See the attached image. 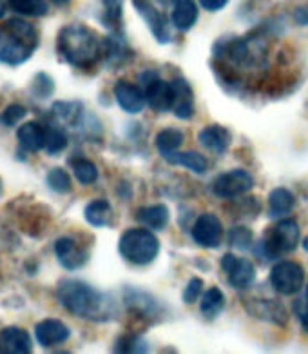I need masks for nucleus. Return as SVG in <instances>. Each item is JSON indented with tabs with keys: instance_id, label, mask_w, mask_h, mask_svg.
I'll return each mask as SVG.
<instances>
[{
	"instance_id": "nucleus-1",
	"label": "nucleus",
	"mask_w": 308,
	"mask_h": 354,
	"mask_svg": "<svg viewBox=\"0 0 308 354\" xmlns=\"http://www.w3.org/2000/svg\"><path fill=\"white\" fill-rule=\"evenodd\" d=\"M57 296L64 309L84 320H107L111 316V301L86 281L62 280Z\"/></svg>"
},
{
	"instance_id": "nucleus-2",
	"label": "nucleus",
	"mask_w": 308,
	"mask_h": 354,
	"mask_svg": "<svg viewBox=\"0 0 308 354\" xmlns=\"http://www.w3.org/2000/svg\"><path fill=\"white\" fill-rule=\"evenodd\" d=\"M58 53L68 64L89 69L104 55V44L98 35L82 24L66 26L58 35Z\"/></svg>"
},
{
	"instance_id": "nucleus-3",
	"label": "nucleus",
	"mask_w": 308,
	"mask_h": 354,
	"mask_svg": "<svg viewBox=\"0 0 308 354\" xmlns=\"http://www.w3.org/2000/svg\"><path fill=\"white\" fill-rule=\"evenodd\" d=\"M39 48V31L22 19H11L0 26V62L20 66Z\"/></svg>"
},
{
	"instance_id": "nucleus-4",
	"label": "nucleus",
	"mask_w": 308,
	"mask_h": 354,
	"mask_svg": "<svg viewBox=\"0 0 308 354\" xmlns=\"http://www.w3.org/2000/svg\"><path fill=\"white\" fill-rule=\"evenodd\" d=\"M118 249L129 263L147 266L158 257L160 242L149 229H129L122 234Z\"/></svg>"
},
{
	"instance_id": "nucleus-5",
	"label": "nucleus",
	"mask_w": 308,
	"mask_h": 354,
	"mask_svg": "<svg viewBox=\"0 0 308 354\" xmlns=\"http://www.w3.org/2000/svg\"><path fill=\"white\" fill-rule=\"evenodd\" d=\"M298 242L299 225L296 223V220L287 218L276 223L274 227H270L265 236V242H263V249H265L267 257L276 258L294 251Z\"/></svg>"
},
{
	"instance_id": "nucleus-6",
	"label": "nucleus",
	"mask_w": 308,
	"mask_h": 354,
	"mask_svg": "<svg viewBox=\"0 0 308 354\" xmlns=\"http://www.w3.org/2000/svg\"><path fill=\"white\" fill-rule=\"evenodd\" d=\"M270 283L283 296H292L301 291L305 283L303 267L296 262L276 263L270 272Z\"/></svg>"
},
{
	"instance_id": "nucleus-7",
	"label": "nucleus",
	"mask_w": 308,
	"mask_h": 354,
	"mask_svg": "<svg viewBox=\"0 0 308 354\" xmlns=\"http://www.w3.org/2000/svg\"><path fill=\"white\" fill-rule=\"evenodd\" d=\"M142 82L145 86V102L154 111L165 113L173 107V86L158 77L154 71L142 75Z\"/></svg>"
},
{
	"instance_id": "nucleus-8",
	"label": "nucleus",
	"mask_w": 308,
	"mask_h": 354,
	"mask_svg": "<svg viewBox=\"0 0 308 354\" xmlns=\"http://www.w3.org/2000/svg\"><path fill=\"white\" fill-rule=\"evenodd\" d=\"M254 178L245 169H232L229 173L218 176L214 180V194L220 198H236L240 194H245L252 189Z\"/></svg>"
},
{
	"instance_id": "nucleus-9",
	"label": "nucleus",
	"mask_w": 308,
	"mask_h": 354,
	"mask_svg": "<svg viewBox=\"0 0 308 354\" xmlns=\"http://www.w3.org/2000/svg\"><path fill=\"white\" fill-rule=\"evenodd\" d=\"M193 238L198 245L205 249H216L222 243L223 227L216 214L205 213L196 220L193 227Z\"/></svg>"
},
{
	"instance_id": "nucleus-10",
	"label": "nucleus",
	"mask_w": 308,
	"mask_h": 354,
	"mask_svg": "<svg viewBox=\"0 0 308 354\" xmlns=\"http://www.w3.org/2000/svg\"><path fill=\"white\" fill-rule=\"evenodd\" d=\"M223 271L227 272V280L232 287L236 289H245L254 281L256 269L252 262H249L247 258L234 257V254H225L222 260Z\"/></svg>"
},
{
	"instance_id": "nucleus-11",
	"label": "nucleus",
	"mask_w": 308,
	"mask_h": 354,
	"mask_svg": "<svg viewBox=\"0 0 308 354\" xmlns=\"http://www.w3.org/2000/svg\"><path fill=\"white\" fill-rule=\"evenodd\" d=\"M55 252H57L60 266L68 271H77V269L86 266L87 260H89V252L71 236H64L57 240Z\"/></svg>"
},
{
	"instance_id": "nucleus-12",
	"label": "nucleus",
	"mask_w": 308,
	"mask_h": 354,
	"mask_svg": "<svg viewBox=\"0 0 308 354\" xmlns=\"http://www.w3.org/2000/svg\"><path fill=\"white\" fill-rule=\"evenodd\" d=\"M133 2H135L138 13L147 22L149 30L153 31L154 39L158 40L160 44H167L169 40H171V31H169L164 13L153 4V0H133Z\"/></svg>"
},
{
	"instance_id": "nucleus-13",
	"label": "nucleus",
	"mask_w": 308,
	"mask_h": 354,
	"mask_svg": "<svg viewBox=\"0 0 308 354\" xmlns=\"http://www.w3.org/2000/svg\"><path fill=\"white\" fill-rule=\"evenodd\" d=\"M69 335H71V333H69L68 325L62 324L60 320H55V318L42 320L40 324H37V327H35L37 342H39V345L46 347V349L68 342Z\"/></svg>"
},
{
	"instance_id": "nucleus-14",
	"label": "nucleus",
	"mask_w": 308,
	"mask_h": 354,
	"mask_svg": "<svg viewBox=\"0 0 308 354\" xmlns=\"http://www.w3.org/2000/svg\"><path fill=\"white\" fill-rule=\"evenodd\" d=\"M33 349L31 338L20 327H6L0 330V354H28Z\"/></svg>"
},
{
	"instance_id": "nucleus-15",
	"label": "nucleus",
	"mask_w": 308,
	"mask_h": 354,
	"mask_svg": "<svg viewBox=\"0 0 308 354\" xmlns=\"http://www.w3.org/2000/svg\"><path fill=\"white\" fill-rule=\"evenodd\" d=\"M115 98L118 106L131 115L140 113L145 106V93H142L138 86H133L126 80H120L115 86Z\"/></svg>"
},
{
	"instance_id": "nucleus-16",
	"label": "nucleus",
	"mask_w": 308,
	"mask_h": 354,
	"mask_svg": "<svg viewBox=\"0 0 308 354\" xmlns=\"http://www.w3.org/2000/svg\"><path fill=\"white\" fill-rule=\"evenodd\" d=\"M173 109L174 115L182 120H187L194 115V98L193 89L183 78H174L173 82Z\"/></svg>"
},
{
	"instance_id": "nucleus-17",
	"label": "nucleus",
	"mask_w": 308,
	"mask_h": 354,
	"mask_svg": "<svg viewBox=\"0 0 308 354\" xmlns=\"http://www.w3.org/2000/svg\"><path fill=\"white\" fill-rule=\"evenodd\" d=\"M17 138H19L22 149L29 151V153H37L46 146V127L40 126L39 122H28V124L19 127Z\"/></svg>"
},
{
	"instance_id": "nucleus-18",
	"label": "nucleus",
	"mask_w": 308,
	"mask_h": 354,
	"mask_svg": "<svg viewBox=\"0 0 308 354\" xmlns=\"http://www.w3.org/2000/svg\"><path fill=\"white\" fill-rule=\"evenodd\" d=\"M198 8L194 0H173L171 20L176 30L189 31L196 24Z\"/></svg>"
},
{
	"instance_id": "nucleus-19",
	"label": "nucleus",
	"mask_w": 308,
	"mask_h": 354,
	"mask_svg": "<svg viewBox=\"0 0 308 354\" xmlns=\"http://www.w3.org/2000/svg\"><path fill=\"white\" fill-rule=\"evenodd\" d=\"M198 140H200V144H202L205 149L214 151V153H223V151H227L229 146H231L232 136L231 133H229V129H225V127L209 126L200 131Z\"/></svg>"
},
{
	"instance_id": "nucleus-20",
	"label": "nucleus",
	"mask_w": 308,
	"mask_h": 354,
	"mask_svg": "<svg viewBox=\"0 0 308 354\" xmlns=\"http://www.w3.org/2000/svg\"><path fill=\"white\" fill-rule=\"evenodd\" d=\"M171 213L165 205H149L138 211V222L145 225L147 229H154V231H162L167 227Z\"/></svg>"
},
{
	"instance_id": "nucleus-21",
	"label": "nucleus",
	"mask_w": 308,
	"mask_h": 354,
	"mask_svg": "<svg viewBox=\"0 0 308 354\" xmlns=\"http://www.w3.org/2000/svg\"><path fill=\"white\" fill-rule=\"evenodd\" d=\"M294 194L290 193L289 189H285V187H278V189L272 191L269 196L270 216H283V214H289L290 211L294 209Z\"/></svg>"
},
{
	"instance_id": "nucleus-22",
	"label": "nucleus",
	"mask_w": 308,
	"mask_h": 354,
	"mask_svg": "<svg viewBox=\"0 0 308 354\" xmlns=\"http://www.w3.org/2000/svg\"><path fill=\"white\" fill-rule=\"evenodd\" d=\"M164 158L169 164L183 165V167L194 171L198 175H202V173L207 171V160H205L200 153H176V151H174V153L164 155Z\"/></svg>"
},
{
	"instance_id": "nucleus-23",
	"label": "nucleus",
	"mask_w": 308,
	"mask_h": 354,
	"mask_svg": "<svg viewBox=\"0 0 308 354\" xmlns=\"http://www.w3.org/2000/svg\"><path fill=\"white\" fill-rule=\"evenodd\" d=\"M111 205L106 200H95L86 207V220L95 227H104L111 220Z\"/></svg>"
},
{
	"instance_id": "nucleus-24",
	"label": "nucleus",
	"mask_w": 308,
	"mask_h": 354,
	"mask_svg": "<svg viewBox=\"0 0 308 354\" xmlns=\"http://www.w3.org/2000/svg\"><path fill=\"white\" fill-rule=\"evenodd\" d=\"M223 307H225V296H223V292L220 291L218 287H212V289H209V291L203 295L202 306H200L203 316L214 318V316H218L222 313Z\"/></svg>"
},
{
	"instance_id": "nucleus-25",
	"label": "nucleus",
	"mask_w": 308,
	"mask_h": 354,
	"mask_svg": "<svg viewBox=\"0 0 308 354\" xmlns=\"http://www.w3.org/2000/svg\"><path fill=\"white\" fill-rule=\"evenodd\" d=\"M8 6L15 13L24 17H44L48 13L46 0H8Z\"/></svg>"
},
{
	"instance_id": "nucleus-26",
	"label": "nucleus",
	"mask_w": 308,
	"mask_h": 354,
	"mask_svg": "<svg viewBox=\"0 0 308 354\" xmlns=\"http://www.w3.org/2000/svg\"><path fill=\"white\" fill-rule=\"evenodd\" d=\"M258 307L260 309L254 310L256 316L258 318H265V320H270L274 322V324H287V309H285L281 304H278V301H258Z\"/></svg>"
},
{
	"instance_id": "nucleus-27",
	"label": "nucleus",
	"mask_w": 308,
	"mask_h": 354,
	"mask_svg": "<svg viewBox=\"0 0 308 354\" xmlns=\"http://www.w3.org/2000/svg\"><path fill=\"white\" fill-rule=\"evenodd\" d=\"M66 146H68V135L62 127H46V146H44V149L48 151L49 155H58L60 151L66 149Z\"/></svg>"
},
{
	"instance_id": "nucleus-28",
	"label": "nucleus",
	"mask_w": 308,
	"mask_h": 354,
	"mask_svg": "<svg viewBox=\"0 0 308 354\" xmlns=\"http://www.w3.org/2000/svg\"><path fill=\"white\" fill-rule=\"evenodd\" d=\"M183 144V135L178 129H164L156 136V147L162 155L174 153Z\"/></svg>"
},
{
	"instance_id": "nucleus-29",
	"label": "nucleus",
	"mask_w": 308,
	"mask_h": 354,
	"mask_svg": "<svg viewBox=\"0 0 308 354\" xmlns=\"http://www.w3.org/2000/svg\"><path fill=\"white\" fill-rule=\"evenodd\" d=\"M71 165L80 184L91 185L98 180V167L93 162L86 160V158H78V160H73Z\"/></svg>"
},
{
	"instance_id": "nucleus-30",
	"label": "nucleus",
	"mask_w": 308,
	"mask_h": 354,
	"mask_svg": "<svg viewBox=\"0 0 308 354\" xmlns=\"http://www.w3.org/2000/svg\"><path fill=\"white\" fill-rule=\"evenodd\" d=\"M48 185L55 193H69L71 191V178L66 171L55 167L48 173Z\"/></svg>"
},
{
	"instance_id": "nucleus-31",
	"label": "nucleus",
	"mask_w": 308,
	"mask_h": 354,
	"mask_svg": "<svg viewBox=\"0 0 308 354\" xmlns=\"http://www.w3.org/2000/svg\"><path fill=\"white\" fill-rule=\"evenodd\" d=\"M116 353H145L149 351V345L145 344L140 336H124L116 342Z\"/></svg>"
},
{
	"instance_id": "nucleus-32",
	"label": "nucleus",
	"mask_w": 308,
	"mask_h": 354,
	"mask_svg": "<svg viewBox=\"0 0 308 354\" xmlns=\"http://www.w3.org/2000/svg\"><path fill=\"white\" fill-rule=\"evenodd\" d=\"M55 115H57L60 120L75 124V122L78 120V117L82 115V107H80V104L58 102L57 106H55Z\"/></svg>"
},
{
	"instance_id": "nucleus-33",
	"label": "nucleus",
	"mask_w": 308,
	"mask_h": 354,
	"mask_svg": "<svg viewBox=\"0 0 308 354\" xmlns=\"http://www.w3.org/2000/svg\"><path fill=\"white\" fill-rule=\"evenodd\" d=\"M229 242H231L232 248L245 251V249L251 248L252 233L245 227H234L231 231V234H229Z\"/></svg>"
},
{
	"instance_id": "nucleus-34",
	"label": "nucleus",
	"mask_w": 308,
	"mask_h": 354,
	"mask_svg": "<svg viewBox=\"0 0 308 354\" xmlns=\"http://www.w3.org/2000/svg\"><path fill=\"white\" fill-rule=\"evenodd\" d=\"M28 115V109L24 106H19V104H11L4 109L2 113V122H4L6 126H17L22 118Z\"/></svg>"
},
{
	"instance_id": "nucleus-35",
	"label": "nucleus",
	"mask_w": 308,
	"mask_h": 354,
	"mask_svg": "<svg viewBox=\"0 0 308 354\" xmlns=\"http://www.w3.org/2000/svg\"><path fill=\"white\" fill-rule=\"evenodd\" d=\"M35 93L39 95V97H49L51 93L55 91V82L51 80V78L48 77V75L40 73L39 77H37V80H35V86H33Z\"/></svg>"
},
{
	"instance_id": "nucleus-36",
	"label": "nucleus",
	"mask_w": 308,
	"mask_h": 354,
	"mask_svg": "<svg viewBox=\"0 0 308 354\" xmlns=\"http://www.w3.org/2000/svg\"><path fill=\"white\" fill-rule=\"evenodd\" d=\"M202 287L203 281L200 278H193L185 287V291H183V301L185 304H194L198 300V296L202 295Z\"/></svg>"
},
{
	"instance_id": "nucleus-37",
	"label": "nucleus",
	"mask_w": 308,
	"mask_h": 354,
	"mask_svg": "<svg viewBox=\"0 0 308 354\" xmlns=\"http://www.w3.org/2000/svg\"><path fill=\"white\" fill-rule=\"evenodd\" d=\"M120 0H107V20L109 22H116V20H120Z\"/></svg>"
},
{
	"instance_id": "nucleus-38",
	"label": "nucleus",
	"mask_w": 308,
	"mask_h": 354,
	"mask_svg": "<svg viewBox=\"0 0 308 354\" xmlns=\"http://www.w3.org/2000/svg\"><path fill=\"white\" fill-rule=\"evenodd\" d=\"M227 2L229 0H200V4L207 11H220L222 8H225Z\"/></svg>"
},
{
	"instance_id": "nucleus-39",
	"label": "nucleus",
	"mask_w": 308,
	"mask_h": 354,
	"mask_svg": "<svg viewBox=\"0 0 308 354\" xmlns=\"http://www.w3.org/2000/svg\"><path fill=\"white\" fill-rule=\"evenodd\" d=\"M296 22L301 26H308V8H299L294 15Z\"/></svg>"
},
{
	"instance_id": "nucleus-40",
	"label": "nucleus",
	"mask_w": 308,
	"mask_h": 354,
	"mask_svg": "<svg viewBox=\"0 0 308 354\" xmlns=\"http://www.w3.org/2000/svg\"><path fill=\"white\" fill-rule=\"evenodd\" d=\"M299 320H301L305 333H308V307L305 310H299Z\"/></svg>"
},
{
	"instance_id": "nucleus-41",
	"label": "nucleus",
	"mask_w": 308,
	"mask_h": 354,
	"mask_svg": "<svg viewBox=\"0 0 308 354\" xmlns=\"http://www.w3.org/2000/svg\"><path fill=\"white\" fill-rule=\"evenodd\" d=\"M6 8H8V2H6V0H0V20L4 19Z\"/></svg>"
},
{
	"instance_id": "nucleus-42",
	"label": "nucleus",
	"mask_w": 308,
	"mask_h": 354,
	"mask_svg": "<svg viewBox=\"0 0 308 354\" xmlns=\"http://www.w3.org/2000/svg\"><path fill=\"white\" fill-rule=\"evenodd\" d=\"M303 248H305V251H308V238H305V242H303Z\"/></svg>"
},
{
	"instance_id": "nucleus-43",
	"label": "nucleus",
	"mask_w": 308,
	"mask_h": 354,
	"mask_svg": "<svg viewBox=\"0 0 308 354\" xmlns=\"http://www.w3.org/2000/svg\"><path fill=\"white\" fill-rule=\"evenodd\" d=\"M53 2H57V4H66V2H69V0H53Z\"/></svg>"
},
{
	"instance_id": "nucleus-44",
	"label": "nucleus",
	"mask_w": 308,
	"mask_h": 354,
	"mask_svg": "<svg viewBox=\"0 0 308 354\" xmlns=\"http://www.w3.org/2000/svg\"><path fill=\"white\" fill-rule=\"evenodd\" d=\"M307 304H308V286H307Z\"/></svg>"
}]
</instances>
